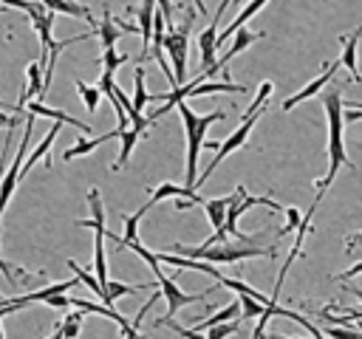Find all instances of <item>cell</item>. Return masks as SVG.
Listing matches in <instances>:
<instances>
[{
  "instance_id": "obj_1",
  "label": "cell",
  "mask_w": 362,
  "mask_h": 339,
  "mask_svg": "<svg viewBox=\"0 0 362 339\" xmlns=\"http://www.w3.org/2000/svg\"><path fill=\"white\" fill-rule=\"evenodd\" d=\"M322 105H325V116H328V172L322 181H317V192L325 195L331 181L337 178L339 167H354V161L345 155V138H342V93L339 88H328L325 96H322Z\"/></svg>"
},
{
  "instance_id": "obj_2",
  "label": "cell",
  "mask_w": 362,
  "mask_h": 339,
  "mask_svg": "<svg viewBox=\"0 0 362 339\" xmlns=\"http://www.w3.org/2000/svg\"><path fill=\"white\" fill-rule=\"evenodd\" d=\"M170 254H178V257H189V260H204V263H212V266H221V263H240V260H249V257H277V249L274 246H249V243H215V246H173Z\"/></svg>"
},
{
  "instance_id": "obj_3",
  "label": "cell",
  "mask_w": 362,
  "mask_h": 339,
  "mask_svg": "<svg viewBox=\"0 0 362 339\" xmlns=\"http://www.w3.org/2000/svg\"><path fill=\"white\" fill-rule=\"evenodd\" d=\"M175 107H178V113H181L184 133H187V175H184V186L195 192V178H198V153H201V147H204V141H206V138H204V133H206V127H209V124L221 121V119H223V113H221V110H215V113L198 116V113H192V110H189V105H187V102H178Z\"/></svg>"
},
{
  "instance_id": "obj_4",
  "label": "cell",
  "mask_w": 362,
  "mask_h": 339,
  "mask_svg": "<svg viewBox=\"0 0 362 339\" xmlns=\"http://www.w3.org/2000/svg\"><path fill=\"white\" fill-rule=\"evenodd\" d=\"M192 20H195V8L187 11L184 17V25H173V28H164V40H161V48L164 54L170 56L173 62V79L175 85H187V42H189V28H192Z\"/></svg>"
},
{
  "instance_id": "obj_5",
  "label": "cell",
  "mask_w": 362,
  "mask_h": 339,
  "mask_svg": "<svg viewBox=\"0 0 362 339\" xmlns=\"http://www.w3.org/2000/svg\"><path fill=\"white\" fill-rule=\"evenodd\" d=\"M88 203H90V212L93 218L90 220H76L79 226H88L93 229V277L96 282L105 288L107 282V257H105V206H102V198H99V189H88Z\"/></svg>"
},
{
  "instance_id": "obj_6",
  "label": "cell",
  "mask_w": 362,
  "mask_h": 339,
  "mask_svg": "<svg viewBox=\"0 0 362 339\" xmlns=\"http://www.w3.org/2000/svg\"><path fill=\"white\" fill-rule=\"evenodd\" d=\"M263 113H266V107H263V110H257V113H252V116H246L235 133H229L223 141H218V153H215V158H212V161L204 167V172H198V178H195V189H198V186H201V184H204V181H206V178L215 172V167H218V164H221V161H223L229 153H235V150H240V147L246 144V138H249L252 127L257 124V119H260Z\"/></svg>"
},
{
  "instance_id": "obj_7",
  "label": "cell",
  "mask_w": 362,
  "mask_h": 339,
  "mask_svg": "<svg viewBox=\"0 0 362 339\" xmlns=\"http://www.w3.org/2000/svg\"><path fill=\"white\" fill-rule=\"evenodd\" d=\"M156 285L161 288V297L167 299V314H164V319H173L181 308H187V305H192V302H204L218 285H209L204 294H184L181 291V285L175 282V277H167V274H158L156 277Z\"/></svg>"
},
{
  "instance_id": "obj_8",
  "label": "cell",
  "mask_w": 362,
  "mask_h": 339,
  "mask_svg": "<svg viewBox=\"0 0 362 339\" xmlns=\"http://www.w3.org/2000/svg\"><path fill=\"white\" fill-rule=\"evenodd\" d=\"M31 130H34V116L28 113V119H25V124H23V141H20V150H17V155H14V164H11V167L3 172V178H0V215H3V209H6V203H8V198L14 195L17 184H20V167H23V161H25V150H28Z\"/></svg>"
},
{
  "instance_id": "obj_9",
  "label": "cell",
  "mask_w": 362,
  "mask_h": 339,
  "mask_svg": "<svg viewBox=\"0 0 362 339\" xmlns=\"http://www.w3.org/2000/svg\"><path fill=\"white\" fill-rule=\"evenodd\" d=\"M232 6V0H221V6H218V11L212 14V23L198 34V48H201V71H206V68H212L215 65V51H218V45H215V40H218V25H221V14H226V8Z\"/></svg>"
},
{
  "instance_id": "obj_10",
  "label": "cell",
  "mask_w": 362,
  "mask_h": 339,
  "mask_svg": "<svg viewBox=\"0 0 362 339\" xmlns=\"http://www.w3.org/2000/svg\"><path fill=\"white\" fill-rule=\"evenodd\" d=\"M232 37H235V40H232V45L226 48V54H223V56H215V65L206 68V71H201V79H206V76H212V73H221V71H226V76H229V62H232V56H238L240 51H246V48H249L257 37H263V34H255V31H249V28H238Z\"/></svg>"
},
{
  "instance_id": "obj_11",
  "label": "cell",
  "mask_w": 362,
  "mask_h": 339,
  "mask_svg": "<svg viewBox=\"0 0 362 339\" xmlns=\"http://www.w3.org/2000/svg\"><path fill=\"white\" fill-rule=\"evenodd\" d=\"M337 71H339V59H337V62H331V65H325V68H322V73H320L317 79H311V82H308L303 90H297V93L286 96L280 107H283V110H291V107H294V105H300L303 99H311L314 93H320V90H322V88H325V85L334 79V73H337Z\"/></svg>"
},
{
  "instance_id": "obj_12",
  "label": "cell",
  "mask_w": 362,
  "mask_h": 339,
  "mask_svg": "<svg viewBox=\"0 0 362 339\" xmlns=\"http://www.w3.org/2000/svg\"><path fill=\"white\" fill-rule=\"evenodd\" d=\"M359 37H362V25L354 28L348 37H339V40H342V56H339V65L348 68V73H351L354 82H362V71H359V65H356V45H359Z\"/></svg>"
},
{
  "instance_id": "obj_13",
  "label": "cell",
  "mask_w": 362,
  "mask_h": 339,
  "mask_svg": "<svg viewBox=\"0 0 362 339\" xmlns=\"http://www.w3.org/2000/svg\"><path fill=\"white\" fill-rule=\"evenodd\" d=\"M153 14H156V0H141L139 11H136V20H139V34H141V56L139 62L147 59V51H150V40H153Z\"/></svg>"
},
{
  "instance_id": "obj_14",
  "label": "cell",
  "mask_w": 362,
  "mask_h": 339,
  "mask_svg": "<svg viewBox=\"0 0 362 339\" xmlns=\"http://www.w3.org/2000/svg\"><path fill=\"white\" fill-rule=\"evenodd\" d=\"M232 319H240V305H238V299H232L229 305H218V311L209 314V316L195 319L192 331L204 333V331H209V328H215V325H223V322H232Z\"/></svg>"
},
{
  "instance_id": "obj_15",
  "label": "cell",
  "mask_w": 362,
  "mask_h": 339,
  "mask_svg": "<svg viewBox=\"0 0 362 339\" xmlns=\"http://www.w3.org/2000/svg\"><path fill=\"white\" fill-rule=\"evenodd\" d=\"M23 107H28V113L31 116H45V119H54V121H65V124H71V127H76L79 133H90V127L85 124V121H79V119H74V116H68L65 110H57V107H48V105H42V102H25Z\"/></svg>"
},
{
  "instance_id": "obj_16",
  "label": "cell",
  "mask_w": 362,
  "mask_h": 339,
  "mask_svg": "<svg viewBox=\"0 0 362 339\" xmlns=\"http://www.w3.org/2000/svg\"><path fill=\"white\" fill-rule=\"evenodd\" d=\"M74 285H79L76 277L62 280V282H51V285H45V288H37V291H28V294H20V299H23V305L28 308V305L45 302V299H51V297H57V294H68V288H74Z\"/></svg>"
},
{
  "instance_id": "obj_17",
  "label": "cell",
  "mask_w": 362,
  "mask_h": 339,
  "mask_svg": "<svg viewBox=\"0 0 362 339\" xmlns=\"http://www.w3.org/2000/svg\"><path fill=\"white\" fill-rule=\"evenodd\" d=\"M266 3H269V0H249V3H246V6L238 11V17H235V20H232V23H229L223 31H218V40H215V45L221 48V45H223V42H226V40H229V37H232L238 28H243V23H246L249 17H255V14H257V11H260Z\"/></svg>"
},
{
  "instance_id": "obj_18",
  "label": "cell",
  "mask_w": 362,
  "mask_h": 339,
  "mask_svg": "<svg viewBox=\"0 0 362 339\" xmlns=\"http://www.w3.org/2000/svg\"><path fill=\"white\" fill-rule=\"evenodd\" d=\"M156 257H158V263H170V266H175V268H192V271H204V274H209L212 280H221V277H223L218 266L204 263V260H189V257H178V254H156Z\"/></svg>"
},
{
  "instance_id": "obj_19",
  "label": "cell",
  "mask_w": 362,
  "mask_h": 339,
  "mask_svg": "<svg viewBox=\"0 0 362 339\" xmlns=\"http://www.w3.org/2000/svg\"><path fill=\"white\" fill-rule=\"evenodd\" d=\"M57 133H59V121H54V127H51V130H48L45 136H42V141H40V144H37V147L31 150V155H28V158L23 161V167H20V181H23V178H25V175L31 172V167H34V164H37L40 158H45V155H48V150H51V144H54Z\"/></svg>"
},
{
  "instance_id": "obj_20",
  "label": "cell",
  "mask_w": 362,
  "mask_h": 339,
  "mask_svg": "<svg viewBox=\"0 0 362 339\" xmlns=\"http://www.w3.org/2000/svg\"><path fill=\"white\" fill-rule=\"evenodd\" d=\"M229 203H232V195H226V198H209V201H204V198H201V203H198V206H204V212H206V218H209V223H212V229H215V232H221V229H223V218H226Z\"/></svg>"
},
{
  "instance_id": "obj_21",
  "label": "cell",
  "mask_w": 362,
  "mask_h": 339,
  "mask_svg": "<svg viewBox=\"0 0 362 339\" xmlns=\"http://www.w3.org/2000/svg\"><path fill=\"white\" fill-rule=\"evenodd\" d=\"M40 6L51 14H68V17H82V20H90V8L82 6V3H74V0H40Z\"/></svg>"
},
{
  "instance_id": "obj_22",
  "label": "cell",
  "mask_w": 362,
  "mask_h": 339,
  "mask_svg": "<svg viewBox=\"0 0 362 339\" xmlns=\"http://www.w3.org/2000/svg\"><path fill=\"white\" fill-rule=\"evenodd\" d=\"M110 138H119V130L102 133V136H96V138H79L76 144H71V147L62 153V158H65V161H74L76 155H88L93 147H99V144H105V141H110Z\"/></svg>"
},
{
  "instance_id": "obj_23",
  "label": "cell",
  "mask_w": 362,
  "mask_h": 339,
  "mask_svg": "<svg viewBox=\"0 0 362 339\" xmlns=\"http://www.w3.org/2000/svg\"><path fill=\"white\" fill-rule=\"evenodd\" d=\"M141 136H144V133H141V130H136V127L119 130V141H122V150H119V158L113 161V172H116V170H122V167L130 161V155H133V150H136V141H139Z\"/></svg>"
},
{
  "instance_id": "obj_24",
  "label": "cell",
  "mask_w": 362,
  "mask_h": 339,
  "mask_svg": "<svg viewBox=\"0 0 362 339\" xmlns=\"http://www.w3.org/2000/svg\"><path fill=\"white\" fill-rule=\"evenodd\" d=\"M150 285H156V282H139V285H127V282H116V280H107L105 282V299H102V305H107V308H113V302L119 299V297H127V294H136V291H141V288H150Z\"/></svg>"
},
{
  "instance_id": "obj_25",
  "label": "cell",
  "mask_w": 362,
  "mask_h": 339,
  "mask_svg": "<svg viewBox=\"0 0 362 339\" xmlns=\"http://www.w3.org/2000/svg\"><path fill=\"white\" fill-rule=\"evenodd\" d=\"M96 34H99V40H102V51H105V48H113L116 40L122 37V28L113 23V14H110V11H102V23L96 25Z\"/></svg>"
},
{
  "instance_id": "obj_26",
  "label": "cell",
  "mask_w": 362,
  "mask_h": 339,
  "mask_svg": "<svg viewBox=\"0 0 362 339\" xmlns=\"http://www.w3.org/2000/svg\"><path fill=\"white\" fill-rule=\"evenodd\" d=\"M147 102H150V93H147V88H144V68H136V73H133V99H130L133 113L141 116V110H144Z\"/></svg>"
},
{
  "instance_id": "obj_27",
  "label": "cell",
  "mask_w": 362,
  "mask_h": 339,
  "mask_svg": "<svg viewBox=\"0 0 362 339\" xmlns=\"http://www.w3.org/2000/svg\"><path fill=\"white\" fill-rule=\"evenodd\" d=\"M40 93H42V71H40V62H31V65H28V88L23 90V96H20V105H17V107H23L31 96H37V99H40Z\"/></svg>"
},
{
  "instance_id": "obj_28",
  "label": "cell",
  "mask_w": 362,
  "mask_h": 339,
  "mask_svg": "<svg viewBox=\"0 0 362 339\" xmlns=\"http://www.w3.org/2000/svg\"><path fill=\"white\" fill-rule=\"evenodd\" d=\"M65 266H68V268L74 271V277H76V280H79L82 285H88V288H90V291H93V294H96L99 299H105V291H102V285L96 282V277H93L90 271H85V268H79V263H76V260H65Z\"/></svg>"
},
{
  "instance_id": "obj_29",
  "label": "cell",
  "mask_w": 362,
  "mask_h": 339,
  "mask_svg": "<svg viewBox=\"0 0 362 339\" xmlns=\"http://www.w3.org/2000/svg\"><path fill=\"white\" fill-rule=\"evenodd\" d=\"M82 311H71L62 322H59V331H62V339H76L79 331H82Z\"/></svg>"
},
{
  "instance_id": "obj_30",
  "label": "cell",
  "mask_w": 362,
  "mask_h": 339,
  "mask_svg": "<svg viewBox=\"0 0 362 339\" xmlns=\"http://www.w3.org/2000/svg\"><path fill=\"white\" fill-rule=\"evenodd\" d=\"M76 93L82 96V102H85V107L93 113L96 107H99V99H102V93H99V88H90L88 82H82V79H76Z\"/></svg>"
},
{
  "instance_id": "obj_31",
  "label": "cell",
  "mask_w": 362,
  "mask_h": 339,
  "mask_svg": "<svg viewBox=\"0 0 362 339\" xmlns=\"http://www.w3.org/2000/svg\"><path fill=\"white\" fill-rule=\"evenodd\" d=\"M127 59H130L127 54H119L116 48H105V51H102V71H105V73H116V68L124 65Z\"/></svg>"
},
{
  "instance_id": "obj_32",
  "label": "cell",
  "mask_w": 362,
  "mask_h": 339,
  "mask_svg": "<svg viewBox=\"0 0 362 339\" xmlns=\"http://www.w3.org/2000/svg\"><path fill=\"white\" fill-rule=\"evenodd\" d=\"M153 325H156V328H170V331H173V333H178L181 339H206L204 333H198V331H192V328H181L178 322H173V319H164V316H161V319H156Z\"/></svg>"
},
{
  "instance_id": "obj_33",
  "label": "cell",
  "mask_w": 362,
  "mask_h": 339,
  "mask_svg": "<svg viewBox=\"0 0 362 339\" xmlns=\"http://www.w3.org/2000/svg\"><path fill=\"white\" fill-rule=\"evenodd\" d=\"M240 331V319H232V322H223V325H215L209 331H204L206 339H226V336H235Z\"/></svg>"
},
{
  "instance_id": "obj_34",
  "label": "cell",
  "mask_w": 362,
  "mask_h": 339,
  "mask_svg": "<svg viewBox=\"0 0 362 339\" xmlns=\"http://www.w3.org/2000/svg\"><path fill=\"white\" fill-rule=\"evenodd\" d=\"M283 215H286V226L277 232L280 237H283V234H291V232L300 226V220H303V212H300L297 206H286V209H283Z\"/></svg>"
},
{
  "instance_id": "obj_35",
  "label": "cell",
  "mask_w": 362,
  "mask_h": 339,
  "mask_svg": "<svg viewBox=\"0 0 362 339\" xmlns=\"http://www.w3.org/2000/svg\"><path fill=\"white\" fill-rule=\"evenodd\" d=\"M320 333H322L325 339H362V331H354V328H337V325L322 328Z\"/></svg>"
},
{
  "instance_id": "obj_36",
  "label": "cell",
  "mask_w": 362,
  "mask_h": 339,
  "mask_svg": "<svg viewBox=\"0 0 362 339\" xmlns=\"http://www.w3.org/2000/svg\"><path fill=\"white\" fill-rule=\"evenodd\" d=\"M156 3H158V11H161V17H164V28H173V11H175L173 0H156Z\"/></svg>"
},
{
  "instance_id": "obj_37",
  "label": "cell",
  "mask_w": 362,
  "mask_h": 339,
  "mask_svg": "<svg viewBox=\"0 0 362 339\" xmlns=\"http://www.w3.org/2000/svg\"><path fill=\"white\" fill-rule=\"evenodd\" d=\"M0 3L6 8H20V11H28V14L37 8V3H31V0H0Z\"/></svg>"
},
{
  "instance_id": "obj_38",
  "label": "cell",
  "mask_w": 362,
  "mask_h": 339,
  "mask_svg": "<svg viewBox=\"0 0 362 339\" xmlns=\"http://www.w3.org/2000/svg\"><path fill=\"white\" fill-rule=\"evenodd\" d=\"M362 119V102H348V113L342 116V121H359Z\"/></svg>"
},
{
  "instance_id": "obj_39",
  "label": "cell",
  "mask_w": 362,
  "mask_h": 339,
  "mask_svg": "<svg viewBox=\"0 0 362 339\" xmlns=\"http://www.w3.org/2000/svg\"><path fill=\"white\" fill-rule=\"evenodd\" d=\"M356 274H362V263H354V266L345 268L342 274H334V280H337V282H348V280H354Z\"/></svg>"
},
{
  "instance_id": "obj_40",
  "label": "cell",
  "mask_w": 362,
  "mask_h": 339,
  "mask_svg": "<svg viewBox=\"0 0 362 339\" xmlns=\"http://www.w3.org/2000/svg\"><path fill=\"white\" fill-rule=\"evenodd\" d=\"M362 243V232H354V234H348V249H354V246H359Z\"/></svg>"
},
{
  "instance_id": "obj_41",
  "label": "cell",
  "mask_w": 362,
  "mask_h": 339,
  "mask_svg": "<svg viewBox=\"0 0 362 339\" xmlns=\"http://www.w3.org/2000/svg\"><path fill=\"white\" fill-rule=\"evenodd\" d=\"M260 339H300V336H283V333H263ZM320 339H325V336H320Z\"/></svg>"
},
{
  "instance_id": "obj_42",
  "label": "cell",
  "mask_w": 362,
  "mask_h": 339,
  "mask_svg": "<svg viewBox=\"0 0 362 339\" xmlns=\"http://www.w3.org/2000/svg\"><path fill=\"white\" fill-rule=\"evenodd\" d=\"M14 121H17V119H14V116H0V124H8V127H11V124H14Z\"/></svg>"
},
{
  "instance_id": "obj_43",
  "label": "cell",
  "mask_w": 362,
  "mask_h": 339,
  "mask_svg": "<svg viewBox=\"0 0 362 339\" xmlns=\"http://www.w3.org/2000/svg\"><path fill=\"white\" fill-rule=\"evenodd\" d=\"M48 339H62V331H59V325H57V328H54V333H51V336H48Z\"/></svg>"
},
{
  "instance_id": "obj_44",
  "label": "cell",
  "mask_w": 362,
  "mask_h": 339,
  "mask_svg": "<svg viewBox=\"0 0 362 339\" xmlns=\"http://www.w3.org/2000/svg\"><path fill=\"white\" fill-rule=\"evenodd\" d=\"M0 110H11V113H14L17 107H14V105H6V102H0Z\"/></svg>"
},
{
  "instance_id": "obj_45",
  "label": "cell",
  "mask_w": 362,
  "mask_h": 339,
  "mask_svg": "<svg viewBox=\"0 0 362 339\" xmlns=\"http://www.w3.org/2000/svg\"><path fill=\"white\" fill-rule=\"evenodd\" d=\"M192 3H195V11H206L204 8V0H192Z\"/></svg>"
},
{
  "instance_id": "obj_46",
  "label": "cell",
  "mask_w": 362,
  "mask_h": 339,
  "mask_svg": "<svg viewBox=\"0 0 362 339\" xmlns=\"http://www.w3.org/2000/svg\"><path fill=\"white\" fill-rule=\"evenodd\" d=\"M0 339H6V336H3V322H0Z\"/></svg>"
},
{
  "instance_id": "obj_47",
  "label": "cell",
  "mask_w": 362,
  "mask_h": 339,
  "mask_svg": "<svg viewBox=\"0 0 362 339\" xmlns=\"http://www.w3.org/2000/svg\"><path fill=\"white\" fill-rule=\"evenodd\" d=\"M232 3H240V0H232Z\"/></svg>"
}]
</instances>
